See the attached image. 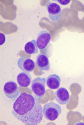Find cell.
<instances>
[{
    "label": "cell",
    "instance_id": "6da1fadb",
    "mask_svg": "<svg viewBox=\"0 0 84 125\" xmlns=\"http://www.w3.org/2000/svg\"><path fill=\"white\" fill-rule=\"evenodd\" d=\"M12 113L16 119L27 125H37L43 119V107L37 97L27 93L20 94L14 101Z\"/></svg>",
    "mask_w": 84,
    "mask_h": 125
},
{
    "label": "cell",
    "instance_id": "7a4b0ae2",
    "mask_svg": "<svg viewBox=\"0 0 84 125\" xmlns=\"http://www.w3.org/2000/svg\"><path fill=\"white\" fill-rule=\"evenodd\" d=\"M43 113V116L47 120L54 121L56 120L61 113V108L58 104L50 102L44 105Z\"/></svg>",
    "mask_w": 84,
    "mask_h": 125
},
{
    "label": "cell",
    "instance_id": "3957f363",
    "mask_svg": "<svg viewBox=\"0 0 84 125\" xmlns=\"http://www.w3.org/2000/svg\"><path fill=\"white\" fill-rule=\"evenodd\" d=\"M46 80L44 78L37 77L32 81L31 89L38 99L41 98L45 94Z\"/></svg>",
    "mask_w": 84,
    "mask_h": 125
},
{
    "label": "cell",
    "instance_id": "277c9868",
    "mask_svg": "<svg viewBox=\"0 0 84 125\" xmlns=\"http://www.w3.org/2000/svg\"><path fill=\"white\" fill-rule=\"evenodd\" d=\"M3 91L7 97L12 101H15L20 94L18 85L14 82H7L3 87Z\"/></svg>",
    "mask_w": 84,
    "mask_h": 125
},
{
    "label": "cell",
    "instance_id": "5b68a950",
    "mask_svg": "<svg viewBox=\"0 0 84 125\" xmlns=\"http://www.w3.org/2000/svg\"><path fill=\"white\" fill-rule=\"evenodd\" d=\"M46 8L49 13V17L51 21H58L61 16V9L60 6L55 3L49 1L47 3Z\"/></svg>",
    "mask_w": 84,
    "mask_h": 125
},
{
    "label": "cell",
    "instance_id": "8992f818",
    "mask_svg": "<svg viewBox=\"0 0 84 125\" xmlns=\"http://www.w3.org/2000/svg\"><path fill=\"white\" fill-rule=\"evenodd\" d=\"M51 34L47 31H41L38 35L36 39V43L38 47L40 50H45L51 42Z\"/></svg>",
    "mask_w": 84,
    "mask_h": 125
},
{
    "label": "cell",
    "instance_id": "52a82bcc",
    "mask_svg": "<svg viewBox=\"0 0 84 125\" xmlns=\"http://www.w3.org/2000/svg\"><path fill=\"white\" fill-rule=\"evenodd\" d=\"M54 98L59 104L65 105L70 100V95L65 88L59 87L54 93Z\"/></svg>",
    "mask_w": 84,
    "mask_h": 125
},
{
    "label": "cell",
    "instance_id": "ba28073f",
    "mask_svg": "<svg viewBox=\"0 0 84 125\" xmlns=\"http://www.w3.org/2000/svg\"><path fill=\"white\" fill-rule=\"evenodd\" d=\"M18 66L23 72H31L35 68V62L31 59L23 57L18 59Z\"/></svg>",
    "mask_w": 84,
    "mask_h": 125
},
{
    "label": "cell",
    "instance_id": "9c48e42d",
    "mask_svg": "<svg viewBox=\"0 0 84 125\" xmlns=\"http://www.w3.org/2000/svg\"><path fill=\"white\" fill-rule=\"evenodd\" d=\"M36 63L38 67L42 71H47L50 69V61L48 57L44 54H38L36 57Z\"/></svg>",
    "mask_w": 84,
    "mask_h": 125
},
{
    "label": "cell",
    "instance_id": "30bf717a",
    "mask_svg": "<svg viewBox=\"0 0 84 125\" xmlns=\"http://www.w3.org/2000/svg\"><path fill=\"white\" fill-rule=\"evenodd\" d=\"M18 85L22 87H28L31 83V76L29 72H23L20 73L17 77Z\"/></svg>",
    "mask_w": 84,
    "mask_h": 125
},
{
    "label": "cell",
    "instance_id": "8fae6325",
    "mask_svg": "<svg viewBox=\"0 0 84 125\" xmlns=\"http://www.w3.org/2000/svg\"><path fill=\"white\" fill-rule=\"evenodd\" d=\"M61 79L60 76L56 74H51L47 77L46 84L47 87L51 89H56L60 86Z\"/></svg>",
    "mask_w": 84,
    "mask_h": 125
},
{
    "label": "cell",
    "instance_id": "7c38bea8",
    "mask_svg": "<svg viewBox=\"0 0 84 125\" xmlns=\"http://www.w3.org/2000/svg\"><path fill=\"white\" fill-rule=\"evenodd\" d=\"M25 52L28 54H36L38 52V47L36 41H32L28 42L25 46Z\"/></svg>",
    "mask_w": 84,
    "mask_h": 125
},
{
    "label": "cell",
    "instance_id": "4fadbf2b",
    "mask_svg": "<svg viewBox=\"0 0 84 125\" xmlns=\"http://www.w3.org/2000/svg\"><path fill=\"white\" fill-rule=\"evenodd\" d=\"M0 36H1V43H0V44L2 45L5 42V37L4 34H3V33H1Z\"/></svg>",
    "mask_w": 84,
    "mask_h": 125
},
{
    "label": "cell",
    "instance_id": "5bb4252c",
    "mask_svg": "<svg viewBox=\"0 0 84 125\" xmlns=\"http://www.w3.org/2000/svg\"><path fill=\"white\" fill-rule=\"evenodd\" d=\"M59 3L63 5H66L67 4H69L70 2V0H67V1H61V0H58Z\"/></svg>",
    "mask_w": 84,
    "mask_h": 125
}]
</instances>
